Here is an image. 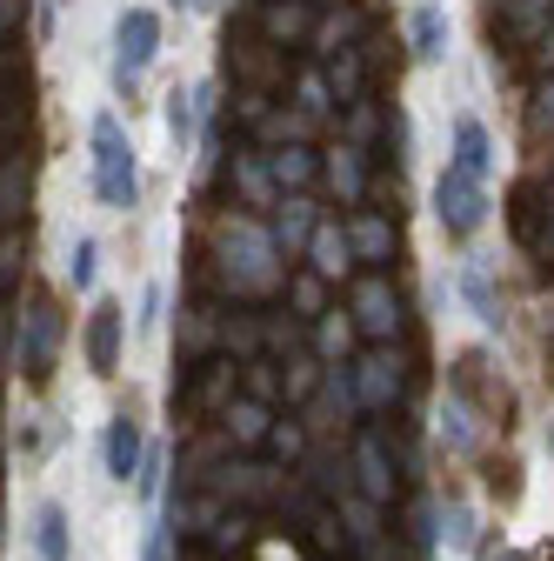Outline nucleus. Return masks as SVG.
I'll list each match as a JSON object with an SVG mask.
<instances>
[{
  "label": "nucleus",
  "mask_w": 554,
  "mask_h": 561,
  "mask_svg": "<svg viewBox=\"0 0 554 561\" xmlns=\"http://www.w3.org/2000/svg\"><path fill=\"white\" fill-rule=\"evenodd\" d=\"M94 187L107 207H134V194H141V168H134V140L114 114H94Z\"/></svg>",
  "instance_id": "1"
},
{
  "label": "nucleus",
  "mask_w": 554,
  "mask_h": 561,
  "mask_svg": "<svg viewBox=\"0 0 554 561\" xmlns=\"http://www.w3.org/2000/svg\"><path fill=\"white\" fill-rule=\"evenodd\" d=\"M161 54V21L148 14V8H127L120 21H114V88L120 94H134V81H141V67Z\"/></svg>",
  "instance_id": "2"
},
{
  "label": "nucleus",
  "mask_w": 554,
  "mask_h": 561,
  "mask_svg": "<svg viewBox=\"0 0 554 561\" xmlns=\"http://www.w3.org/2000/svg\"><path fill=\"white\" fill-rule=\"evenodd\" d=\"M435 215H441V228H448V234H474V228H481V215H488V194H481V181H474V174L448 168V174L435 181Z\"/></svg>",
  "instance_id": "3"
},
{
  "label": "nucleus",
  "mask_w": 554,
  "mask_h": 561,
  "mask_svg": "<svg viewBox=\"0 0 554 561\" xmlns=\"http://www.w3.org/2000/svg\"><path fill=\"white\" fill-rule=\"evenodd\" d=\"M54 347H60V314H54V301H34L21 314V375L41 381L54 368Z\"/></svg>",
  "instance_id": "4"
},
{
  "label": "nucleus",
  "mask_w": 554,
  "mask_h": 561,
  "mask_svg": "<svg viewBox=\"0 0 554 561\" xmlns=\"http://www.w3.org/2000/svg\"><path fill=\"white\" fill-rule=\"evenodd\" d=\"M141 461H148L141 421H134V414H114V421H107V474H114V481H134V474H141Z\"/></svg>",
  "instance_id": "5"
},
{
  "label": "nucleus",
  "mask_w": 554,
  "mask_h": 561,
  "mask_svg": "<svg viewBox=\"0 0 554 561\" xmlns=\"http://www.w3.org/2000/svg\"><path fill=\"white\" fill-rule=\"evenodd\" d=\"M88 362H94V375H114L120 368V308L114 301H101L94 321H88Z\"/></svg>",
  "instance_id": "6"
},
{
  "label": "nucleus",
  "mask_w": 554,
  "mask_h": 561,
  "mask_svg": "<svg viewBox=\"0 0 554 561\" xmlns=\"http://www.w3.org/2000/svg\"><path fill=\"white\" fill-rule=\"evenodd\" d=\"M34 554L41 561H74V541H67V508L60 502H41L34 508Z\"/></svg>",
  "instance_id": "7"
},
{
  "label": "nucleus",
  "mask_w": 554,
  "mask_h": 561,
  "mask_svg": "<svg viewBox=\"0 0 554 561\" xmlns=\"http://www.w3.org/2000/svg\"><path fill=\"white\" fill-rule=\"evenodd\" d=\"M488 161H495V154H488V127L461 114V121H454V168L481 181V174H488Z\"/></svg>",
  "instance_id": "8"
},
{
  "label": "nucleus",
  "mask_w": 554,
  "mask_h": 561,
  "mask_svg": "<svg viewBox=\"0 0 554 561\" xmlns=\"http://www.w3.org/2000/svg\"><path fill=\"white\" fill-rule=\"evenodd\" d=\"M361 328L381 341V334H394V321H401V308H394V295H388V280H368V288H361Z\"/></svg>",
  "instance_id": "9"
},
{
  "label": "nucleus",
  "mask_w": 554,
  "mask_h": 561,
  "mask_svg": "<svg viewBox=\"0 0 554 561\" xmlns=\"http://www.w3.org/2000/svg\"><path fill=\"white\" fill-rule=\"evenodd\" d=\"M461 295H468V308L481 314V328H501V301H495L488 267H481V261H468V267H461Z\"/></svg>",
  "instance_id": "10"
},
{
  "label": "nucleus",
  "mask_w": 554,
  "mask_h": 561,
  "mask_svg": "<svg viewBox=\"0 0 554 561\" xmlns=\"http://www.w3.org/2000/svg\"><path fill=\"white\" fill-rule=\"evenodd\" d=\"M21 201H27V168L21 161H0V234L21 221Z\"/></svg>",
  "instance_id": "11"
},
{
  "label": "nucleus",
  "mask_w": 554,
  "mask_h": 561,
  "mask_svg": "<svg viewBox=\"0 0 554 561\" xmlns=\"http://www.w3.org/2000/svg\"><path fill=\"white\" fill-rule=\"evenodd\" d=\"M441 41H448V21H441L435 8H428V14H414V54H428V60H435Z\"/></svg>",
  "instance_id": "12"
},
{
  "label": "nucleus",
  "mask_w": 554,
  "mask_h": 561,
  "mask_svg": "<svg viewBox=\"0 0 554 561\" xmlns=\"http://www.w3.org/2000/svg\"><path fill=\"white\" fill-rule=\"evenodd\" d=\"M394 388H401V375H388V362H368V375H361V401L381 408V401H394Z\"/></svg>",
  "instance_id": "13"
},
{
  "label": "nucleus",
  "mask_w": 554,
  "mask_h": 561,
  "mask_svg": "<svg viewBox=\"0 0 554 561\" xmlns=\"http://www.w3.org/2000/svg\"><path fill=\"white\" fill-rule=\"evenodd\" d=\"M228 428H234L241 442H261V435H267V414H261L254 401H234V408H228Z\"/></svg>",
  "instance_id": "14"
},
{
  "label": "nucleus",
  "mask_w": 554,
  "mask_h": 561,
  "mask_svg": "<svg viewBox=\"0 0 554 561\" xmlns=\"http://www.w3.org/2000/svg\"><path fill=\"white\" fill-rule=\"evenodd\" d=\"M355 461H361L368 495H388V488H394V481H388V461H381V448H374V442H361V455H355Z\"/></svg>",
  "instance_id": "15"
},
{
  "label": "nucleus",
  "mask_w": 554,
  "mask_h": 561,
  "mask_svg": "<svg viewBox=\"0 0 554 561\" xmlns=\"http://www.w3.org/2000/svg\"><path fill=\"white\" fill-rule=\"evenodd\" d=\"M168 134L181 140V148H187V134H194V94H181V88L168 94Z\"/></svg>",
  "instance_id": "16"
},
{
  "label": "nucleus",
  "mask_w": 554,
  "mask_h": 561,
  "mask_svg": "<svg viewBox=\"0 0 554 561\" xmlns=\"http://www.w3.org/2000/svg\"><path fill=\"white\" fill-rule=\"evenodd\" d=\"M94 261H101V248L81 234V241H74V261H67V274H74V288H94Z\"/></svg>",
  "instance_id": "17"
},
{
  "label": "nucleus",
  "mask_w": 554,
  "mask_h": 561,
  "mask_svg": "<svg viewBox=\"0 0 554 561\" xmlns=\"http://www.w3.org/2000/svg\"><path fill=\"white\" fill-rule=\"evenodd\" d=\"M334 94H341V101H355V94H361V60H355V54H341V60H334Z\"/></svg>",
  "instance_id": "18"
},
{
  "label": "nucleus",
  "mask_w": 554,
  "mask_h": 561,
  "mask_svg": "<svg viewBox=\"0 0 554 561\" xmlns=\"http://www.w3.org/2000/svg\"><path fill=\"white\" fill-rule=\"evenodd\" d=\"M441 435H448L454 448H468V442H474V428H468V408H461V401H448V408H441Z\"/></svg>",
  "instance_id": "19"
},
{
  "label": "nucleus",
  "mask_w": 554,
  "mask_h": 561,
  "mask_svg": "<svg viewBox=\"0 0 554 561\" xmlns=\"http://www.w3.org/2000/svg\"><path fill=\"white\" fill-rule=\"evenodd\" d=\"M308 27V8H267V34H301Z\"/></svg>",
  "instance_id": "20"
},
{
  "label": "nucleus",
  "mask_w": 554,
  "mask_h": 561,
  "mask_svg": "<svg viewBox=\"0 0 554 561\" xmlns=\"http://www.w3.org/2000/svg\"><path fill=\"white\" fill-rule=\"evenodd\" d=\"M274 174H281V181H308V174H314V161H308L301 148H288V154H274Z\"/></svg>",
  "instance_id": "21"
},
{
  "label": "nucleus",
  "mask_w": 554,
  "mask_h": 561,
  "mask_svg": "<svg viewBox=\"0 0 554 561\" xmlns=\"http://www.w3.org/2000/svg\"><path fill=\"white\" fill-rule=\"evenodd\" d=\"M355 248L361 254H388V228L381 221H355Z\"/></svg>",
  "instance_id": "22"
},
{
  "label": "nucleus",
  "mask_w": 554,
  "mask_h": 561,
  "mask_svg": "<svg viewBox=\"0 0 554 561\" xmlns=\"http://www.w3.org/2000/svg\"><path fill=\"white\" fill-rule=\"evenodd\" d=\"M448 541H454V548L474 541V508H448Z\"/></svg>",
  "instance_id": "23"
},
{
  "label": "nucleus",
  "mask_w": 554,
  "mask_h": 561,
  "mask_svg": "<svg viewBox=\"0 0 554 561\" xmlns=\"http://www.w3.org/2000/svg\"><path fill=\"white\" fill-rule=\"evenodd\" d=\"M134 481H141V495L154 502V495H161V455H148V461H141V474H134Z\"/></svg>",
  "instance_id": "24"
},
{
  "label": "nucleus",
  "mask_w": 554,
  "mask_h": 561,
  "mask_svg": "<svg viewBox=\"0 0 554 561\" xmlns=\"http://www.w3.org/2000/svg\"><path fill=\"white\" fill-rule=\"evenodd\" d=\"M141 561H174V541H168V528H154V535H148V548H141Z\"/></svg>",
  "instance_id": "25"
},
{
  "label": "nucleus",
  "mask_w": 554,
  "mask_h": 561,
  "mask_svg": "<svg viewBox=\"0 0 554 561\" xmlns=\"http://www.w3.org/2000/svg\"><path fill=\"white\" fill-rule=\"evenodd\" d=\"M301 228H308V201H295V215H288V221H281V241H288V248H295V241H301Z\"/></svg>",
  "instance_id": "26"
},
{
  "label": "nucleus",
  "mask_w": 554,
  "mask_h": 561,
  "mask_svg": "<svg viewBox=\"0 0 554 561\" xmlns=\"http://www.w3.org/2000/svg\"><path fill=\"white\" fill-rule=\"evenodd\" d=\"M314 254H321V267H327V274H334V267H341V261H334V254H348V248H341V241H334V234H321V241H314Z\"/></svg>",
  "instance_id": "27"
},
{
  "label": "nucleus",
  "mask_w": 554,
  "mask_h": 561,
  "mask_svg": "<svg viewBox=\"0 0 554 561\" xmlns=\"http://www.w3.org/2000/svg\"><path fill=\"white\" fill-rule=\"evenodd\" d=\"M14 261H21V241H14V234H0V280L14 274Z\"/></svg>",
  "instance_id": "28"
},
{
  "label": "nucleus",
  "mask_w": 554,
  "mask_h": 561,
  "mask_svg": "<svg viewBox=\"0 0 554 561\" xmlns=\"http://www.w3.org/2000/svg\"><path fill=\"white\" fill-rule=\"evenodd\" d=\"M334 174H341V187H361V168H355V154H341V161H334Z\"/></svg>",
  "instance_id": "29"
},
{
  "label": "nucleus",
  "mask_w": 554,
  "mask_h": 561,
  "mask_svg": "<svg viewBox=\"0 0 554 561\" xmlns=\"http://www.w3.org/2000/svg\"><path fill=\"white\" fill-rule=\"evenodd\" d=\"M14 8H21V0H0V27H8V14H14Z\"/></svg>",
  "instance_id": "30"
},
{
  "label": "nucleus",
  "mask_w": 554,
  "mask_h": 561,
  "mask_svg": "<svg viewBox=\"0 0 554 561\" xmlns=\"http://www.w3.org/2000/svg\"><path fill=\"white\" fill-rule=\"evenodd\" d=\"M541 101H547V107H541V114H547V121H554V88H547V94H541Z\"/></svg>",
  "instance_id": "31"
},
{
  "label": "nucleus",
  "mask_w": 554,
  "mask_h": 561,
  "mask_svg": "<svg viewBox=\"0 0 554 561\" xmlns=\"http://www.w3.org/2000/svg\"><path fill=\"white\" fill-rule=\"evenodd\" d=\"M541 54H547V60H554V27H547V47H541Z\"/></svg>",
  "instance_id": "32"
},
{
  "label": "nucleus",
  "mask_w": 554,
  "mask_h": 561,
  "mask_svg": "<svg viewBox=\"0 0 554 561\" xmlns=\"http://www.w3.org/2000/svg\"><path fill=\"white\" fill-rule=\"evenodd\" d=\"M501 561H521V554H501Z\"/></svg>",
  "instance_id": "33"
},
{
  "label": "nucleus",
  "mask_w": 554,
  "mask_h": 561,
  "mask_svg": "<svg viewBox=\"0 0 554 561\" xmlns=\"http://www.w3.org/2000/svg\"><path fill=\"white\" fill-rule=\"evenodd\" d=\"M547 448H554V435H547Z\"/></svg>",
  "instance_id": "34"
},
{
  "label": "nucleus",
  "mask_w": 554,
  "mask_h": 561,
  "mask_svg": "<svg viewBox=\"0 0 554 561\" xmlns=\"http://www.w3.org/2000/svg\"><path fill=\"white\" fill-rule=\"evenodd\" d=\"M60 8H67V0H60Z\"/></svg>",
  "instance_id": "35"
}]
</instances>
